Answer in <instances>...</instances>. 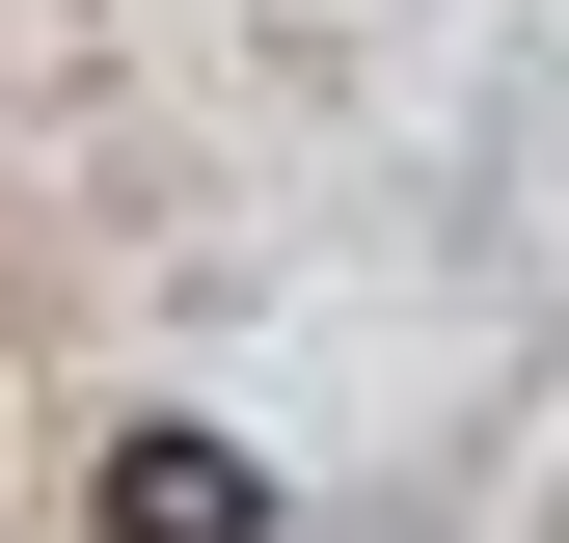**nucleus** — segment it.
Segmentation results:
<instances>
[{"label": "nucleus", "mask_w": 569, "mask_h": 543, "mask_svg": "<svg viewBox=\"0 0 569 543\" xmlns=\"http://www.w3.org/2000/svg\"><path fill=\"white\" fill-rule=\"evenodd\" d=\"M82 516H109V543H244V516H271V462L163 407V435H109V490H82Z\"/></svg>", "instance_id": "nucleus-1"}]
</instances>
